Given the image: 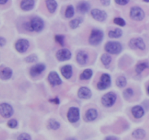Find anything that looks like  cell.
I'll return each instance as SVG.
<instances>
[{"mask_svg":"<svg viewBox=\"0 0 149 140\" xmlns=\"http://www.w3.org/2000/svg\"><path fill=\"white\" fill-rule=\"evenodd\" d=\"M113 23L119 26H125L126 25V22L122 17H115L113 19Z\"/></svg>","mask_w":149,"mask_h":140,"instance_id":"cell-34","label":"cell"},{"mask_svg":"<svg viewBox=\"0 0 149 140\" xmlns=\"http://www.w3.org/2000/svg\"><path fill=\"white\" fill-rule=\"evenodd\" d=\"M132 136L133 138L137 139H142L145 138L146 137V132L142 129H138L134 131L132 134Z\"/></svg>","mask_w":149,"mask_h":140,"instance_id":"cell-24","label":"cell"},{"mask_svg":"<svg viewBox=\"0 0 149 140\" xmlns=\"http://www.w3.org/2000/svg\"><path fill=\"white\" fill-rule=\"evenodd\" d=\"M37 56L36 55H31L26 58V61L27 62H34L37 60Z\"/></svg>","mask_w":149,"mask_h":140,"instance_id":"cell-37","label":"cell"},{"mask_svg":"<svg viewBox=\"0 0 149 140\" xmlns=\"http://www.w3.org/2000/svg\"><path fill=\"white\" fill-rule=\"evenodd\" d=\"M49 102H51V103H55V105H58V104H59V103H60L59 99H58V97H56V98L52 99V100H49Z\"/></svg>","mask_w":149,"mask_h":140,"instance_id":"cell-42","label":"cell"},{"mask_svg":"<svg viewBox=\"0 0 149 140\" xmlns=\"http://www.w3.org/2000/svg\"><path fill=\"white\" fill-rule=\"evenodd\" d=\"M8 0H0V4H4L7 2Z\"/></svg>","mask_w":149,"mask_h":140,"instance_id":"cell-44","label":"cell"},{"mask_svg":"<svg viewBox=\"0 0 149 140\" xmlns=\"http://www.w3.org/2000/svg\"><path fill=\"white\" fill-rule=\"evenodd\" d=\"M45 65L43 63H39L35 65L34 66L32 67L30 70V75L31 76H37L42 73L45 70Z\"/></svg>","mask_w":149,"mask_h":140,"instance_id":"cell-14","label":"cell"},{"mask_svg":"<svg viewBox=\"0 0 149 140\" xmlns=\"http://www.w3.org/2000/svg\"><path fill=\"white\" fill-rule=\"evenodd\" d=\"M81 22H82V20L79 17H77V18L73 19L72 20H71L69 23V26L71 27V28L75 29L77 28H78L79 26V25L81 24Z\"/></svg>","mask_w":149,"mask_h":140,"instance_id":"cell-30","label":"cell"},{"mask_svg":"<svg viewBox=\"0 0 149 140\" xmlns=\"http://www.w3.org/2000/svg\"><path fill=\"white\" fill-rule=\"evenodd\" d=\"M93 71L91 69H86L83 71L82 73L80 76L81 80H89L93 76Z\"/></svg>","mask_w":149,"mask_h":140,"instance_id":"cell-28","label":"cell"},{"mask_svg":"<svg viewBox=\"0 0 149 140\" xmlns=\"http://www.w3.org/2000/svg\"><path fill=\"white\" fill-rule=\"evenodd\" d=\"M147 91H148V94H149V86L148 87V89H147Z\"/></svg>","mask_w":149,"mask_h":140,"instance_id":"cell-45","label":"cell"},{"mask_svg":"<svg viewBox=\"0 0 149 140\" xmlns=\"http://www.w3.org/2000/svg\"><path fill=\"white\" fill-rule=\"evenodd\" d=\"M103 39V33L100 29L94 28L93 29L89 38V42L91 45L93 46H97L100 44L102 42Z\"/></svg>","mask_w":149,"mask_h":140,"instance_id":"cell-2","label":"cell"},{"mask_svg":"<svg viewBox=\"0 0 149 140\" xmlns=\"http://www.w3.org/2000/svg\"><path fill=\"white\" fill-rule=\"evenodd\" d=\"M100 2L103 5L109 6L111 3V0H100Z\"/></svg>","mask_w":149,"mask_h":140,"instance_id":"cell-40","label":"cell"},{"mask_svg":"<svg viewBox=\"0 0 149 140\" xmlns=\"http://www.w3.org/2000/svg\"><path fill=\"white\" fill-rule=\"evenodd\" d=\"M134 94V91L133 89H132L131 88H127L123 92V96L126 100H128V99H130L131 97L133 96Z\"/></svg>","mask_w":149,"mask_h":140,"instance_id":"cell-33","label":"cell"},{"mask_svg":"<svg viewBox=\"0 0 149 140\" xmlns=\"http://www.w3.org/2000/svg\"><path fill=\"white\" fill-rule=\"evenodd\" d=\"M46 5L48 11L50 13L55 12L58 7V4L55 0H46Z\"/></svg>","mask_w":149,"mask_h":140,"instance_id":"cell-23","label":"cell"},{"mask_svg":"<svg viewBox=\"0 0 149 140\" xmlns=\"http://www.w3.org/2000/svg\"><path fill=\"white\" fill-rule=\"evenodd\" d=\"M116 84L118 87H119V88H123V87H125L127 85V79L124 76L118 77L116 81Z\"/></svg>","mask_w":149,"mask_h":140,"instance_id":"cell-31","label":"cell"},{"mask_svg":"<svg viewBox=\"0 0 149 140\" xmlns=\"http://www.w3.org/2000/svg\"><path fill=\"white\" fill-rule=\"evenodd\" d=\"M105 50L110 54L118 55L122 50V46L118 42H109L105 45Z\"/></svg>","mask_w":149,"mask_h":140,"instance_id":"cell-3","label":"cell"},{"mask_svg":"<svg viewBox=\"0 0 149 140\" xmlns=\"http://www.w3.org/2000/svg\"><path fill=\"white\" fill-rule=\"evenodd\" d=\"M34 0H22L20 2V7L24 11H29L34 7Z\"/></svg>","mask_w":149,"mask_h":140,"instance_id":"cell-17","label":"cell"},{"mask_svg":"<svg viewBox=\"0 0 149 140\" xmlns=\"http://www.w3.org/2000/svg\"><path fill=\"white\" fill-rule=\"evenodd\" d=\"M143 1H145V2H149V0H143Z\"/></svg>","mask_w":149,"mask_h":140,"instance_id":"cell-46","label":"cell"},{"mask_svg":"<svg viewBox=\"0 0 149 140\" xmlns=\"http://www.w3.org/2000/svg\"><path fill=\"white\" fill-rule=\"evenodd\" d=\"M106 140H116V139H119L117 137H112V136H109L107 137H106Z\"/></svg>","mask_w":149,"mask_h":140,"instance_id":"cell-43","label":"cell"},{"mask_svg":"<svg viewBox=\"0 0 149 140\" xmlns=\"http://www.w3.org/2000/svg\"><path fill=\"white\" fill-rule=\"evenodd\" d=\"M74 15V8L72 5H69L67 7L65 12V16L67 18L72 17Z\"/></svg>","mask_w":149,"mask_h":140,"instance_id":"cell-32","label":"cell"},{"mask_svg":"<svg viewBox=\"0 0 149 140\" xmlns=\"http://www.w3.org/2000/svg\"><path fill=\"white\" fill-rule=\"evenodd\" d=\"M130 15L131 18L137 20V21H141V20H143L145 17V12H144L143 10L139 7H132Z\"/></svg>","mask_w":149,"mask_h":140,"instance_id":"cell-6","label":"cell"},{"mask_svg":"<svg viewBox=\"0 0 149 140\" xmlns=\"http://www.w3.org/2000/svg\"><path fill=\"white\" fill-rule=\"evenodd\" d=\"M6 44V40L4 38L0 37V46H4Z\"/></svg>","mask_w":149,"mask_h":140,"instance_id":"cell-41","label":"cell"},{"mask_svg":"<svg viewBox=\"0 0 149 140\" xmlns=\"http://www.w3.org/2000/svg\"><path fill=\"white\" fill-rule=\"evenodd\" d=\"M100 59H101L102 63L106 67L109 66L111 64V57L109 55H108V54H103Z\"/></svg>","mask_w":149,"mask_h":140,"instance_id":"cell-29","label":"cell"},{"mask_svg":"<svg viewBox=\"0 0 149 140\" xmlns=\"http://www.w3.org/2000/svg\"><path fill=\"white\" fill-rule=\"evenodd\" d=\"M88 60V55L86 52L84 51H80L77 55V61L79 64L81 65H84L87 64Z\"/></svg>","mask_w":149,"mask_h":140,"instance_id":"cell-16","label":"cell"},{"mask_svg":"<svg viewBox=\"0 0 149 140\" xmlns=\"http://www.w3.org/2000/svg\"><path fill=\"white\" fill-rule=\"evenodd\" d=\"M14 110L13 107L7 103L0 104V115L5 119L10 118L13 115Z\"/></svg>","mask_w":149,"mask_h":140,"instance_id":"cell-7","label":"cell"},{"mask_svg":"<svg viewBox=\"0 0 149 140\" xmlns=\"http://www.w3.org/2000/svg\"><path fill=\"white\" fill-rule=\"evenodd\" d=\"M130 0H115V2L119 5H126L129 3Z\"/></svg>","mask_w":149,"mask_h":140,"instance_id":"cell-39","label":"cell"},{"mask_svg":"<svg viewBox=\"0 0 149 140\" xmlns=\"http://www.w3.org/2000/svg\"><path fill=\"white\" fill-rule=\"evenodd\" d=\"M7 126L11 129H15L17 126V121L15 119H11L7 122Z\"/></svg>","mask_w":149,"mask_h":140,"instance_id":"cell-36","label":"cell"},{"mask_svg":"<svg viewBox=\"0 0 149 140\" xmlns=\"http://www.w3.org/2000/svg\"><path fill=\"white\" fill-rule=\"evenodd\" d=\"M61 71L64 78H66V79H69L73 74L72 67L69 65H64L63 67H62L61 69Z\"/></svg>","mask_w":149,"mask_h":140,"instance_id":"cell-19","label":"cell"},{"mask_svg":"<svg viewBox=\"0 0 149 140\" xmlns=\"http://www.w3.org/2000/svg\"><path fill=\"white\" fill-rule=\"evenodd\" d=\"M90 4L88 2H87V1H81V2H80L77 5V10L80 13H82V14L87 12L90 10Z\"/></svg>","mask_w":149,"mask_h":140,"instance_id":"cell-22","label":"cell"},{"mask_svg":"<svg viewBox=\"0 0 149 140\" xmlns=\"http://www.w3.org/2000/svg\"><path fill=\"white\" fill-rule=\"evenodd\" d=\"M129 46L131 49H139L141 50H144L146 49V44L142 38H134L129 42Z\"/></svg>","mask_w":149,"mask_h":140,"instance_id":"cell-8","label":"cell"},{"mask_svg":"<svg viewBox=\"0 0 149 140\" xmlns=\"http://www.w3.org/2000/svg\"><path fill=\"white\" fill-rule=\"evenodd\" d=\"M122 35V30L119 28H115L109 32V36L112 39L119 38Z\"/></svg>","mask_w":149,"mask_h":140,"instance_id":"cell-26","label":"cell"},{"mask_svg":"<svg viewBox=\"0 0 149 140\" xmlns=\"http://www.w3.org/2000/svg\"><path fill=\"white\" fill-rule=\"evenodd\" d=\"M29 47V42L26 39H21L17 41L15 43V49L16 50L20 53H23L27 51Z\"/></svg>","mask_w":149,"mask_h":140,"instance_id":"cell-11","label":"cell"},{"mask_svg":"<svg viewBox=\"0 0 149 140\" xmlns=\"http://www.w3.org/2000/svg\"><path fill=\"white\" fill-rule=\"evenodd\" d=\"M67 118L71 123H76L79 120V110L78 107H71L67 113Z\"/></svg>","mask_w":149,"mask_h":140,"instance_id":"cell-9","label":"cell"},{"mask_svg":"<svg viewBox=\"0 0 149 140\" xmlns=\"http://www.w3.org/2000/svg\"><path fill=\"white\" fill-rule=\"evenodd\" d=\"M97 111L96 109L90 108L87 110L85 113V117L88 121H93L97 118Z\"/></svg>","mask_w":149,"mask_h":140,"instance_id":"cell-20","label":"cell"},{"mask_svg":"<svg viewBox=\"0 0 149 140\" xmlns=\"http://www.w3.org/2000/svg\"><path fill=\"white\" fill-rule=\"evenodd\" d=\"M48 81L53 87L61 85L62 84V80L55 71H52L49 73V76H48Z\"/></svg>","mask_w":149,"mask_h":140,"instance_id":"cell-13","label":"cell"},{"mask_svg":"<svg viewBox=\"0 0 149 140\" xmlns=\"http://www.w3.org/2000/svg\"><path fill=\"white\" fill-rule=\"evenodd\" d=\"M44 21L39 17H33L30 23H25V28L29 31L39 32L44 28Z\"/></svg>","mask_w":149,"mask_h":140,"instance_id":"cell-1","label":"cell"},{"mask_svg":"<svg viewBox=\"0 0 149 140\" xmlns=\"http://www.w3.org/2000/svg\"><path fill=\"white\" fill-rule=\"evenodd\" d=\"M116 95L113 92L106 93L102 97L101 103L104 107H110L116 103Z\"/></svg>","mask_w":149,"mask_h":140,"instance_id":"cell-4","label":"cell"},{"mask_svg":"<svg viewBox=\"0 0 149 140\" xmlns=\"http://www.w3.org/2000/svg\"><path fill=\"white\" fill-rule=\"evenodd\" d=\"M56 58L59 61L68 60L71 58V52L68 49H61L56 53Z\"/></svg>","mask_w":149,"mask_h":140,"instance_id":"cell-12","label":"cell"},{"mask_svg":"<svg viewBox=\"0 0 149 140\" xmlns=\"http://www.w3.org/2000/svg\"><path fill=\"white\" fill-rule=\"evenodd\" d=\"M132 114L134 116V118L139 119L144 116L145 111H144V109L141 106L137 105L132 108Z\"/></svg>","mask_w":149,"mask_h":140,"instance_id":"cell-18","label":"cell"},{"mask_svg":"<svg viewBox=\"0 0 149 140\" xmlns=\"http://www.w3.org/2000/svg\"><path fill=\"white\" fill-rule=\"evenodd\" d=\"M13 76V71L10 68H4L0 71V78L3 80H8Z\"/></svg>","mask_w":149,"mask_h":140,"instance_id":"cell-21","label":"cell"},{"mask_svg":"<svg viewBox=\"0 0 149 140\" xmlns=\"http://www.w3.org/2000/svg\"><path fill=\"white\" fill-rule=\"evenodd\" d=\"M111 84V76L108 73H103L100 77V81L97 85V88L99 90H104L109 88Z\"/></svg>","mask_w":149,"mask_h":140,"instance_id":"cell-5","label":"cell"},{"mask_svg":"<svg viewBox=\"0 0 149 140\" xmlns=\"http://www.w3.org/2000/svg\"><path fill=\"white\" fill-rule=\"evenodd\" d=\"M78 97L80 99H90L92 97V91L89 88L86 87H82L79 89L78 91Z\"/></svg>","mask_w":149,"mask_h":140,"instance_id":"cell-15","label":"cell"},{"mask_svg":"<svg viewBox=\"0 0 149 140\" xmlns=\"http://www.w3.org/2000/svg\"><path fill=\"white\" fill-rule=\"evenodd\" d=\"M91 15L95 20L99 22H103L107 18V14L105 11L99 9H93L91 11Z\"/></svg>","mask_w":149,"mask_h":140,"instance_id":"cell-10","label":"cell"},{"mask_svg":"<svg viewBox=\"0 0 149 140\" xmlns=\"http://www.w3.org/2000/svg\"><path fill=\"white\" fill-rule=\"evenodd\" d=\"M148 68H149V65L148 62H140V63H138V65H136V67H135V71H136V73L138 74H141L144 70H146Z\"/></svg>","mask_w":149,"mask_h":140,"instance_id":"cell-25","label":"cell"},{"mask_svg":"<svg viewBox=\"0 0 149 140\" xmlns=\"http://www.w3.org/2000/svg\"><path fill=\"white\" fill-rule=\"evenodd\" d=\"M61 126L60 125V123L58 121H57L55 119H50L48 122L47 127L49 128V129H52V130H57Z\"/></svg>","mask_w":149,"mask_h":140,"instance_id":"cell-27","label":"cell"},{"mask_svg":"<svg viewBox=\"0 0 149 140\" xmlns=\"http://www.w3.org/2000/svg\"><path fill=\"white\" fill-rule=\"evenodd\" d=\"M55 41L56 42H58L61 46H63L64 45V39H65V37H64L63 35H56L55 37Z\"/></svg>","mask_w":149,"mask_h":140,"instance_id":"cell-35","label":"cell"},{"mask_svg":"<svg viewBox=\"0 0 149 140\" xmlns=\"http://www.w3.org/2000/svg\"><path fill=\"white\" fill-rule=\"evenodd\" d=\"M17 139H20V140H30L31 139V136L29 134H28L26 133H23V134H21L20 135H19L18 137H17Z\"/></svg>","mask_w":149,"mask_h":140,"instance_id":"cell-38","label":"cell"}]
</instances>
